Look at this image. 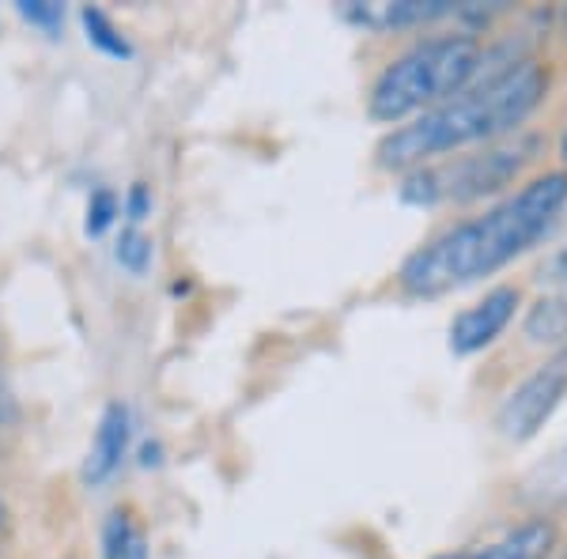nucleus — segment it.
<instances>
[{"instance_id": "nucleus-8", "label": "nucleus", "mask_w": 567, "mask_h": 559, "mask_svg": "<svg viewBox=\"0 0 567 559\" xmlns=\"http://www.w3.org/2000/svg\"><path fill=\"white\" fill-rule=\"evenodd\" d=\"M560 545V529L553 518H529L523 526L507 529L499 540L477 548H462V552H443L432 559H548Z\"/></svg>"}, {"instance_id": "nucleus-13", "label": "nucleus", "mask_w": 567, "mask_h": 559, "mask_svg": "<svg viewBox=\"0 0 567 559\" xmlns=\"http://www.w3.org/2000/svg\"><path fill=\"white\" fill-rule=\"evenodd\" d=\"M114 258H117L122 269H130L133 277H144V272L152 269L155 246H152V238L141 231V227H125L122 238H117V246H114Z\"/></svg>"}, {"instance_id": "nucleus-15", "label": "nucleus", "mask_w": 567, "mask_h": 559, "mask_svg": "<svg viewBox=\"0 0 567 559\" xmlns=\"http://www.w3.org/2000/svg\"><path fill=\"white\" fill-rule=\"evenodd\" d=\"M133 521L125 510H114V515L106 518V526H103V559H122L125 556V548H130V540H133Z\"/></svg>"}, {"instance_id": "nucleus-18", "label": "nucleus", "mask_w": 567, "mask_h": 559, "mask_svg": "<svg viewBox=\"0 0 567 559\" xmlns=\"http://www.w3.org/2000/svg\"><path fill=\"white\" fill-rule=\"evenodd\" d=\"M122 559H148V540H144L141 534H133L130 548H125V556H122Z\"/></svg>"}, {"instance_id": "nucleus-14", "label": "nucleus", "mask_w": 567, "mask_h": 559, "mask_svg": "<svg viewBox=\"0 0 567 559\" xmlns=\"http://www.w3.org/2000/svg\"><path fill=\"white\" fill-rule=\"evenodd\" d=\"M117 213H122V205H117V197L110 194V189H95L87 200V219H84V231L91 238H99V235H106L110 231V224L117 219Z\"/></svg>"}, {"instance_id": "nucleus-6", "label": "nucleus", "mask_w": 567, "mask_h": 559, "mask_svg": "<svg viewBox=\"0 0 567 559\" xmlns=\"http://www.w3.org/2000/svg\"><path fill=\"white\" fill-rule=\"evenodd\" d=\"M518 302H523L518 288H507V283H503V288H492L481 302H473L470 310H462V314L454 318L451 352L454 355H473V352H481V348H488L503 329L511 325Z\"/></svg>"}, {"instance_id": "nucleus-10", "label": "nucleus", "mask_w": 567, "mask_h": 559, "mask_svg": "<svg viewBox=\"0 0 567 559\" xmlns=\"http://www.w3.org/2000/svg\"><path fill=\"white\" fill-rule=\"evenodd\" d=\"M526 495L537 503H567V443L526 476Z\"/></svg>"}, {"instance_id": "nucleus-20", "label": "nucleus", "mask_w": 567, "mask_h": 559, "mask_svg": "<svg viewBox=\"0 0 567 559\" xmlns=\"http://www.w3.org/2000/svg\"><path fill=\"white\" fill-rule=\"evenodd\" d=\"M560 152H564V159H567V136H564V148Z\"/></svg>"}, {"instance_id": "nucleus-5", "label": "nucleus", "mask_w": 567, "mask_h": 559, "mask_svg": "<svg viewBox=\"0 0 567 559\" xmlns=\"http://www.w3.org/2000/svg\"><path fill=\"white\" fill-rule=\"evenodd\" d=\"M564 397H567V344L507 393V401L496 412V431L507 443H526V438H534L545 427V420L560 408Z\"/></svg>"}, {"instance_id": "nucleus-2", "label": "nucleus", "mask_w": 567, "mask_h": 559, "mask_svg": "<svg viewBox=\"0 0 567 559\" xmlns=\"http://www.w3.org/2000/svg\"><path fill=\"white\" fill-rule=\"evenodd\" d=\"M548 91V72L537 61H511L481 84H470L443 106L427 110L413 122L398 125L374 148L382 170H416L446 159L470 144H492L496 136L515 133L542 106Z\"/></svg>"}, {"instance_id": "nucleus-7", "label": "nucleus", "mask_w": 567, "mask_h": 559, "mask_svg": "<svg viewBox=\"0 0 567 559\" xmlns=\"http://www.w3.org/2000/svg\"><path fill=\"white\" fill-rule=\"evenodd\" d=\"M341 15L363 31H405L424 27L443 15H458V4L451 0H349L341 4Z\"/></svg>"}, {"instance_id": "nucleus-1", "label": "nucleus", "mask_w": 567, "mask_h": 559, "mask_svg": "<svg viewBox=\"0 0 567 559\" xmlns=\"http://www.w3.org/2000/svg\"><path fill=\"white\" fill-rule=\"evenodd\" d=\"M564 205L567 170H553L526 182L503 205L488 208L477 219H465V224L435 235L432 242L409 253L398 272L401 291L416 299H439L446 291L465 288V283H477L481 277H492L518 253H526L553 227Z\"/></svg>"}, {"instance_id": "nucleus-16", "label": "nucleus", "mask_w": 567, "mask_h": 559, "mask_svg": "<svg viewBox=\"0 0 567 559\" xmlns=\"http://www.w3.org/2000/svg\"><path fill=\"white\" fill-rule=\"evenodd\" d=\"M20 15L31 27H42L45 34H58L65 27V8L53 0H20Z\"/></svg>"}, {"instance_id": "nucleus-11", "label": "nucleus", "mask_w": 567, "mask_h": 559, "mask_svg": "<svg viewBox=\"0 0 567 559\" xmlns=\"http://www.w3.org/2000/svg\"><path fill=\"white\" fill-rule=\"evenodd\" d=\"M534 344H560L567 341V299H542L526 322Z\"/></svg>"}, {"instance_id": "nucleus-4", "label": "nucleus", "mask_w": 567, "mask_h": 559, "mask_svg": "<svg viewBox=\"0 0 567 559\" xmlns=\"http://www.w3.org/2000/svg\"><path fill=\"white\" fill-rule=\"evenodd\" d=\"M534 136H515L511 144H488L477 155H458V159H439L427 167H416L401 182V200L405 205H462V200H481L496 194L507 182H515L529 159H534Z\"/></svg>"}, {"instance_id": "nucleus-12", "label": "nucleus", "mask_w": 567, "mask_h": 559, "mask_svg": "<svg viewBox=\"0 0 567 559\" xmlns=\"http://www.w3.org/2000/svg\"><path fill=\"white\" fill-rule=\"evenodd\" d=\"M80 20H84V31H87V42L99 45V50L106 53V58H133V45L125 42V34L117 31L114 23H110L106 12H99V8H84L80 12Z\"/></svg>"}, {"instance_id": "nucleus-21", "label": "nucleus", "mask_w": 567, "mask_h": 559, "mask_svg": "<svg viewBox=\"0 0 567 559\" xmlns=\"http://www.w3.org/2000/svg\"><path fill=\"white\" fill-rule=\"evenodd\" d=\"M0 521H4V503H0Z\"/></svg>"}, {"instance_id": "nucleus-17", "label": "nucleus", "mask_w": 567, "mask_h": 559, "mask_svg": "<svg viewBox=\"0 0 567 559\" xmlns=\"http://www.w3.org/2000/svg\"><path fill=\"white\" fill-rule=\"evenodd\" d=\"M125 216H130L133 224H141V219L152 216V194H148V186H144V182H136L130 194H125Z\"/></svg>"}, {"instance_id": "nucleus-9", "label": "nucleus", "mask_w": 567, "mask_h": 559, "mask_svg": "<svg viewBox=\"0 0 567 559\" xmlns=\"http://www.w3.org/2000/svg\"><path fill=\"white\" fill-rule=\"evenodd\" d=\"M130 438H133V412L122 401H110L99 416V431L95 443H91V454L84 462V480L91 488L106 484L110 476L125 465V454H130Z\"/></svg>"}, {"instance_id": "nucleus-22", "label": "nucleus", "mask_w": 567, "mask_h": 559, "mask_svg": "<svg viewBox=\"0 0 567 559\" xmlns=\"http://www.w3.org/2000/svg\"><path fill=\"white\" fill-rule=\"evenodd\" d=\"M564 20H567V15H564Z\"/></svg>"}, {"instance_id": "nucleus-3", "label": "nucleus", "mask_w": 567, "mask_h": 559, "mask_svg": "<svg viewBox=\"0 0 567 559\" xmlns=\"http://www.w3.org/2000/svg\"><path fill=\"white\" fill-rule=\"evenodd\" d=\"M484 50L473 34H439L416 42L379 72L368 110L374 122L401 125L443 106L481 76Z\"/></svg>"}, {"instance_id": "nucleus-19", "label": "nucleus", "mask_w": 567, "mask_h": 559, "mask_svg": "<svg viewBox=\"0 0 567 559\" xmlns=\"http://www.w3.org/2000/svg\"><path fill=\"white\" fill-rule=\"evenodd\" d=\"M553 272H556V277H560V280H567V246H564V253H560V258L553 261Z\"/></svg>"}]
</instances>
